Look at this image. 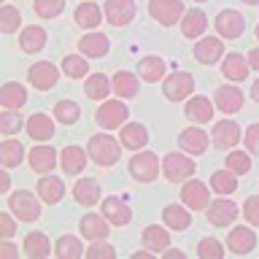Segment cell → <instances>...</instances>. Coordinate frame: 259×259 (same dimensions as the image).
Instances as JSON below:
<instances>
[{
	"label": "cell",
	"instance_id": "obj_3",
	"mask_svg": "<svg viewBox=\"0 0 259 259\" xmlns=\"http://www.w3.org/2000/svg\"><path fill=\"white\" fill-rule=\"evenodd\" d=\"M8 210L19 219V222H35V219L40 216V202L35 194H30L27 189H19L14 192L11 197H8Z\"/></svg>",
	"mask_w": 259,
	"mask_h": 259
},
{
	"label": "cell",
	"instance_id": "obj_41",
	"mask_svg": "<svg viewBox=\"0 0 259 259\" xmlns=\"http://www.w3.org/2000/svg\"><path fill=\"white\" fill-rule=\"evenodd\" d=\"M0 157H3V167L11 170V167H16V165H22V162H24V146L19 141H14V138H8V141H3Z\"/></svg>",
	"mask_w": 259,
	"mask_h": 259
},
{
	"label": "cell",
	"instance_id": "obj_57",
	"mask_svg": "<svg viewBox=\"0 0 259 259\" xmlns=\"http://www.w3.org/2000/svg\"><path fill=\"white\" fill-rule=\"evenodd\" d=\"M151 254H154V251L146 248V251H138V254H133V259H151Z\"/></svg>",
	"mask_w": 259,
	"mask_h": 259
},
{
	"label": "cell",
	"instance_id": "obj_54",
	"mask_svg": "<svg viewBox=\"0 0 259 259\" xmlns=\"http://www.w3.org/2000/svg\"><path fill=\"white\" fill-rule=\"evenodd\" d=\"M246 57H248V65H251V68L259 70V49H251V52H248Z\"/></svg>",
	"mask_w": 259,
	"mask_h": 259
},
{
	"label": "cell",
	"instance_id": "obj_12",
	"mask_svg": "<svg viewBox=\"0 0 259 259\" xmlns=\"http://www.w3.org/2000/svg\"><path fill=\"white\" fill-rule=\"evenodd\" d=\"M30 84L40 89V92H49L52 87H57V81H60V70L54 68L52 62H35L27 73Z\"/></svg>",
	"mask_w": 259,
	"mask_h": 259
},
{
	"label": "cell",
	"instance_id": "obj_37",
	"mask_svg": "<svg viewBox=\"0 0 259 259\" xmlns=\"http://www.w3.org/2000/svg\"><path fill=\"white\" fill-rule=\"evenodd\" d=\"M52 246H49V238L44 232H30L27 238H24V254L32 256V259H46Z\"/></svg>",
	"mask_w": 259,
	"mask_h": 259
},
{
	"label": "cell",
	"instance_id": "obj_51",
	"mask_svg": "<svg viewBox=\"0 0 259 259\" xmlns=\"http://www.w3.org/2000/svg\"><path fill=\"white\" fill-rule=\"evenodd\" d=\"M246 149L251 154H259V121L246 127Z\"/></svg>",
	"mask_w": 259,
	"mask_h": 259
},
{
	"label": "cell",
	"instance_id": "obj_28",
	"mask_svg": "<svg viewBox=\"0 0 259 259\" xmlns=\"http://www.w3.org/2000/svg\"><path fill=\"white\" fill-rule=\"evenodd\" d=\"M208 27V16L200 11V8H189L184 16H181V32L184 38H200Z\"/></svg>",
	"mask_w": 259,
	"mask_h": 259
},
{
	"label": "cell",
	"instance_id": "obj_15",
	"mask_svg": "<svg viewBox=\"0 0 259 259\" xmlns=\"http://www.w3.org/2000/svg\"><path fill=\"white\" fill-rule=\"evenodd\" d=\"M213 103H216V108L224 111V113H238L243 108V92L232 84H222L213 95Z\"/></svg>",
	"mask_w": 259,
	"mask_h": 259
},
{
	"label": "cell",
	"instance_id": "obj_8",
	"mask_svg": "<svg viewBox=\"0 0 259 259\" xmlns=\"http://www.w3.org/2000/svg\"><path fill=\"white\" fill-rule=\"evenodd\" d=\"M213 24H216V32L222 38H240L243 30H246V19H243V14L235 11V8H224V11H219Z\"/></svg>",
	"mask_w": 259,
	"mask_h": 259
},
{
	"label": "cell",
	"instance_id": "obj_42",
	"mask_svg": "<svg viewBox=\"0 0 259 259\" xmlns=\"http://www.w3.org/2000/svg\"><path fill=\"white\" fill-rule=\"evenodd\" d=\"M62 70H65V76H68V78H84L89 73V62H87V57L68 54L62 60Z\"/></svg>",
	"mask_w": 259,
	"mask_h": 259
},
{
	"label": "cell",
	"instance_id": "obj_58",
	"mask_svg": "<svg viewBox=\"0 0 259 259\" xmlns=\"http://www.w3.org/2000/svg\"><path fill=\"white\" fill-rule=\"evenodd\" d=\"M251 97H254V100L259 103V78L254 81V87H251Z\"/></svg>",
	"mask_w": 259,
	"mask_h": 259
},
{
	"label": "cell",
	"instance_id": "obj_5",
	"mask_svg": "<svg viewBox=\"0 0 259 259\" xmlns=\"http://www.w3.org/2000/svg\"><path fill=\"white\" fill-rule=\"evenodd\" d=\"M95 121L103 130H116L127 121V105L121 100H103V105L95 113Z\"/></svg>",
	"mask_w": 259,
	"mask_h": 259
},
{
	"label": "cell",
	"instance_id": "obj_48",
	"mask_svg": "<svg viewBox=\"0 0 259 259\" xmlns=\"http://www.w3.org/2000/svg\"><path fill=\"white\" fill-rule=\"evenodd\" d=\"M197 254H200V259H222L224 256V246L216 238H202L197 243Z\"/></svg>",
	"mask_w": 259,
	"mask_h": 259
},
{
	"label": "cell",
	"instance_id": "obj_4",
	"mask_svg": "<svg viewBox=\"0 0 259 259\" xmlns=\"http://www.w3.org/2000/svg\"><path fill=\"white\" fill-rule=\"evenodd\" d=\"M162 173H165V178L170 184H184V181H189L192 173H194V162H192V157H186V154L173 151L162 159Z\"/></svg>",
	"mask_w": 259,
	"mask_h": 259
},
{
	"label": "cell",
	"instance_id": "obj_38",
	"mask_svg": "<svg viewBox=\"0 0 259 259\" xmlns=\"http://www.w3.org/2000/svg\"><path fill=\"white\" fill-rule=\"evenodd\" d=\"M54 254H57V259H78L84 254V246H81V240L73 238V235H62V238H57V243H54Z\"/></svg>",
	"mask_w": 259,
	"mask_h": 259
},
{
	"label": "cell",
	"instance_id": "obj_60",
	"mask_svg": "<svg viewBox=\"0 0 259 259\" xmlns=\"http://www.w3.org/2000/svg\"><path fill=\"white\" fill-rule=\"evenodd\" d=\"M256 40H259V24H256Z\"/></svg>",
	"mask_w": 259,
	"mask_h": 259
},
{
	"label": "cell",
	"instance_id": "obj_46",
	"mask_svg": "<svg viewBox=\"0 0 259 259\" xmlns=\"http://www.w3.org/2000/svg\"><path fill=\"white\" fill-rule=\"evenodd\" d=\"M22 24V14L19 8L14 6H3V11H0V30L3 32H16Z\"/></svg>",
	"mask_w": 259,
	"mask_h": 259
},
{
	"label": "cell",
	"instance_id": "obj_22",
	"mask_svg": "<svg viewBox=\"0 0 259 259\" xmlns=\"http://www.w3.org/2000/svg\"><path fill=\"white\" fill-rule=\"evenodd\" d=\"M213 105L216 103H210L208 97L197 95V97H189L184 113H186V119H189V121H194V124H205V121L213 119Z\"/></svg>",
	"mask_w": 259,
	"mask_h": 259
},
{
	"label": "cell",
	"instance_id": "obj_6",
	"mask_svg": "<svg viewBox=\"0 0 259 259\" xmlns=\"http://www.w3.org/2000/svg\"><path fill=\"white\" fill-rule=\"evenodd\" d=\"M162 92H165V97H167V100H173V103L186 100V97L194 92V78H192V73L176 70L173 76L165 78V84H162Z\"/></svg>",
	"mask_w": 259,
	"mask_h": 259
},
{
	"label": "cell",
	"instance_id": "obj_10",
	"mask_svg": "<svg viewBox=\"0 0 259 259\" xmlns=\"http://www.w3.org/2000/svg\"><path fill=\"white\" fill-rule=\"evenodd\" d=\"M138 8H135V0H105V19L116 27H124L135 19Z\"/></svg>",
	"mask_w": 259,
	"mask_h": 259
},
{
	"label": "cell",
	"instance_id": "obj_1",
	"mask_svg": "<svg viewBox=\"0 0 259 259\" xmlns=\"http://www.w3.org/2000/svg\"><path fill=\"white\" fill-rule=\"evenodd\" d=\"M87 151H89V159H92L95 165H100V167H111V165H116L119 157H121V141H113L111 135L97 133V135L89 138Z\"/></svg>",
	"mask_w": 259,
	"mask_h": 259
},
{
	"label": "cell",
	"instance_id": "obj_55",
	"mask_svg": "<svg viewBox=\"0 0 259 259\" xmlns=\"http://www.w3.org/2000/svg\"><path fill=\"white\" fill-rule=\"evenodd\" d=\"M8 189H11V176H8V173H0V192H8Z\"/></svg>",
	"mask_w": 259,
	"mask_h": 259
},
{
	"label": "cell",
	"instance_id": "obj_9",
	"mask_svg": "<svg viewBox=\"0 0 259 259\" xmlns=\"http://www.w3.org/2000/svg\"><path fill=\"white\" fill-rule=\"evenodd\" d=\"M181 202L189 210H202V208H208L210 205V192H208V186L202 184V181H184L181 186Z\"/></svg>",
	"mask_w": 259,
	"mask_h": 259
},
{
	"label": "cell",
	"instance_id": "obj_52",
	"mask_svg": "<svg viewBox=\"0 0 259 259\" xmlns=\"http://www.w3.org/2000/svg\"><path fill=\"white\" fill-rule=\"evenodd\" d=\"M14 216V213H11ZM8 216V213H0V232H3V238L11 240L14 238V232H16V224H14V219Z\"/></svg>",
	"mask_w": 259,
	"mask_h": 259
},
{
	"label": "cell",
	"instance_id": "obj_59",
	"mask_svg": "<svg viewBox=\"0 0 259 259\" xmlns=\"http://www.w3.org/2000/svg\"><path fill=\"white\" fill-rule=\"evenodd\" d=\"M243 3H248V6H259V0H243Z\"/></svg>",
	"mask_w": 259,
	"mask_h": 259
},
{
	"label": "cell",
	"instance_id": "obj_34",
	"mask_svg": "<svg viewBox=\"0 0 259 259\" xmlns=\"http://www.w3.org/2000/svg\"><path fill=\"white\" fill-rule=\"evenodd\" d=\"M73 19H76L78 27H84V30H95L97 24L103 22V11H100V6H95L92 0H89V3H81V6L76 8Z\"/></svg>",
	"mask_w": 259,
	"mask_h": 259
},
{
	"label": "cell",
	"instance_id": "obj_18",
	"mask_svg": "<svg viewBox=\"0 0 259 259\" xmlns=\"http://www.w3.org/2000/svg\"><path fill=\"white\" fill-rule=\"evenodd\" d=\"M27 162H30V167L35 170V173L46 176L57 167V151L52 149V146H35V149H30Z\"/></svg>",
	"mask_w": 259,
	"mask_h": 259
},
{
	"label": "cell",
	"instance_id": "obj_61",
	"mask_svg": "<svg viewBox=\"0 0 259 259\" xmlns=\"http://www.w3.org/2000/svg\"><path fill=\"white\" fill-rule=\"evenodd\" d=\"M197 3H202V0H197Z\"/></svg>",
	"mask_w": 259,
	"mask_h": 259
},
{
	"label": "cell",
	"instance_id": "obj_35",
	"mask_svg": "<svg viewBox=\"0 0 259 259\" xmlns=\"http://www.w3.org/2000/svg\"><path fill=\"white\" fill-rule=\"evenodd\" d=\"M0 103H3V108L19 111L27 103V89L22 84H16V81H8V84H3V92H0Z\"/></svg>",
	"mask_w": 259,
	"mask_h": 259
},
{
	"label": "cell",
	"instance_id": "obj_17",
	"mask_svg": "<svg viewBox=\"0 0 259 259\" xmlns=\"http://www.w3.org/2000/svg\"><path fill=\"white\" fill-rule=\"evenodd\" d=\"M119 141L124 149L130 151H141L146 143H149V130H146L141 121H127L124 127H121V135H119Z\"/></svg>",
	"mask_w": 259,
	"mask_h": 259
},
{
	"label": "cell",
	"instance_id": "obj_33",
	"mask_svg": "<svg viewBox=\"0 0 259 259\" xmlns=\"http://www.w3.org/2000/svg\"><path fill=\"white\" fill-rule=\"evenodd\" d=\"M111 89H113V81L105 76V73H92L84 84V95L89 100H105V97L111 95Z\"/></svg>",
	"mask_w": 259,
	"mask_h": 259
},
{
	"label": "cell",
	"instance_id": "obj_16",
	"mask_svg": "<svg viewBox=\"0 0 259 259\" xmlns=\"http://www.w3.org/2000/svg\"><path fill=\"white\" fill-rule=\"evenodd\" d=\"M108 219H105L103 213H87L84 219L78 222V230H81V238L87 240H105L108 238Z\"/></svg>",
	"mask_w": 259,
	"mask_h": 259
},
{
	"label": "cell",
	"instance_id": "obj_23",
	"mask_svg": "<svg viewBox=\"0 0 259 259\" xmlns=\"http://www.w3.org/2000/svg\"><path fill=\"white\" fill-rule=\"evenodd\" d=\"M73 200L84 208H92L95 202H100V184L95 178H78L73 186Z\"/></svg>",
	"mask_w": 259,
	"mask_h": 259
},
{
	"label": "cell",
	"instance_id": "obj_2",
	"mask_svg": "<svg viewBox=\"0 0 259 259\" xmlns=\"http://www.w3.org/2000/svg\"><path fill=\"white\" fill-rule=\"evenodd\" d=\"M127 173L133 176L138 184L157 181V176H159V159H157V154H154V151H138L135 157L130 159Z\"/></svg>",
	"mask_w": 259,
	"mask_h": 259
},
{
	"label": "cell",
	"instance_id": "obj_47",
	"mask_svg": "<svg viewBox=\"0 0 259 259\" xmlns=\"http://www.w3.org/2000/svg\"><path fill=\"white\" fill-rule=\"evenodd\" d=\"M227 167H230L232 173H238V176H246L251 170L248 151H230V154H227Z\"/></svg>",
	"mask_w": 259,
	"mask_h": 259
},
{
	"label": "cell",
	"instance_id": "obj_19",
	"mask_svg": "<svg viewBox=\"0 0 259 259\" xmlns=\"http://www.w3.org/2000/svg\"><path fill=\"white\" fill-rule=\"evenodd\" d=\"M60 167L68 176L84 173V167H87V151L81 149V146H65V149L60 151Z\"/></svg>",
	"mask_w": 259,
	"mask_h": 259
},
{
	"label": "cell",
	"instance_id": "obj_39",
	"mask_svg": "<svg viewBox=\"0 0 259 259\" xmlns=\"http://www.w3.org/2000/svg\"><path fill=\"white\" fill-rule=\"evenodd\" d=\"M113 92H116L119 97H135L138 95V76H133L130 70H119V73H113Z\"/></svg>",
	"mask_w": 259,
	"mask_h": 259
},
{
	"label": "cell",
	"instance_id": "obj_36",
	"mask_svg": "<svg viewBox=\"0 0 259 259\" xmlns=\"http://www.w3.org/2000/svg\"><path fill=\"white\" fill-rule=\"evenodd\" d=\"M167 65L165 60H159V57H143L141 65H138V73H141L143 81H149V84H154V81H159L162 76H165Z\"/></svg>",
	"mask_w": 259,
	"mask_h": 259
},
{
	"label": "cell",
	"instance_id": "obj_32",
	"mask_svg": "<svg viewBox=\"0 0 259 259\" xmlns=\"http://www.w3.org/2000/svg\"><path fill=\"white\" fill-rule=\"evenodd\" d=\"M141 240H143V246L149 248V251H154V254H159V251L165 254L167 246H170V235H167V230H165V227H157V224L146 227L143 235H141Z\"/></svg>",
	"mask_w": 259,
	"mask_h": 259
},
{
	"label": "cell",
	"instance_id": "obj_45",
	"mask_svg": "<svg viewBox=\"0 0 259 259\" xmlns=\"http://www.w3.org/2000/svg\"><path fill=\"white\" fill-rule=\"evenodd\" d=\"M22 127H24V119L19 116V111L3 108V119H0V130H3V135H16Z\"/></svg>",
	"mask_w": 259,
	"mask_h": 259
},
{
	"label": "cell",
	"instance_id": "obj_11",
	"mask_svg": "<svg viewBox=\"0 0 259 259\" xmlns=\"http://www.w3.org/2000/svg\"><path fill=\"white\" fill-rule=\"evenodd\" d=\"M205 210H208V224L210 227H230L235 219H238V205L227 197L210 202Z\"/></svg>",
	"mask_w": 259,
	"mask_h": 259
},
{
	"label": "cell",
	"instance_id": "obj_20",
	"mask_svg": "<svg viewBox=\"0 0 259 259\" xmlns=\"http://www.w3.org/2000/svg\"><path fill=\"white\" fill-rule=\"evenodd\" d=\"M256 246V235L248 230V227H235V230L227 235V248L232 251V254H251Z\"/></svg>",
	"mask_w": 259,
	"mask_h": 259
},
{
	"label": "cell",
	"instance_id": "obj_14",
	"mask_svg": "<svg viewBox=\"0 0 259 259\" xmlns=\"http://www.w3.org/2000/svg\"><path fill=\"white\" fill-rule=\"evenodd\" d=\"M103 216L111 222V227H124L133 219V210H130L124 197H105L103 200Z\"/></svg>",
	"mask_w": 259,
	"mask_h": 259
},
{
	"label": "cell",
	"instance_id": "obj_40",
	"mask_svg": "<svg viewBox=\"0 0 259 259\" xmlns=\"http://www.w3.org/2000/svg\"><path fill=\"white\" fill-rule=\"evenodd\" d=\"M210 189L216 194H232L238 189V173H232L230 167L227 170H216L213 176H210Z\"/></svg>",
	"mask_w": 259,
	"mask_h": 259
},
{
	"label": "cell",
	"instance_id": "obj_31",
	"mask_svg": "<svg viewBox=\"0 0 259 259\" xmlns=\"http://www.w3.org/2000/svg\"><path fill=\"white\" fill-rule=\"evenodd\" d=\"M162 222H165V227H170V230H176V232H181V230H189V224H192V216H189V210H186L184 205H165L162 208Z\"/></svg>",
	"mask_w": 259,
	"mask_h": 259
},
{
	"label": "cell",
	"instance_id": "obj_56",
	"mask_svg": "<svg viewBox=\"0 0 259 259\" xmlns=\"http://www.w3.org/2000/svg\"><path fill=\"white\" fill-rule=\"evenodd\" d=\"M165 259H184V254H181V251H173V248H167V251H165Z\"/></svg>",
	"mask_w": 259,
	"mask_h": 259
},
{
	"label": "cell",
	"instance_id": "obj_29",
	"mask_svg": "<svg viewBox=\"0 0 259 259\" xmlns=\"http://www.w3.org/2000/svg\"><path fill=\"white\" fill-rule=\"evenodd\" d=\"M46 46V30L38 27V24H30L19 32V49L24 54H35Z\"/></svg>",
	"mask_w": 259,
	"mask_h": 259
},
{
	"label": "cell",
	"instance_id": "obj_50",
	"mask_svg": "<svg viewBox=\"0 0 259 259\" xmlns=\"http://www.w3.org/2000/svg\"><path fill=\"white\" fill-rule=\"evenodd\" d=\"M243 216L251 227H259V197H248L243 202Z\"/></svg>",
	"mask_w": 259,
	"mask_h": 259
},
{
	"label": "cell",
	"instance_id": "obj_7",
	"mask_svg": "<svg viewBox=\"0 0 259 259\" xmlns=\"http://www.w3.org/2000/svg\"><path fill=\"white\" fill-rule=\"evenodd\" d=\"M149 14H151V19H157L159 24L170 27V24L181 22V16L186 11H184L181 0H149Z\"/></svg>",
	"mask_w": 259,
	"mask_h": 259
},
{
	"label": "cell",
	"instance_id": "obj_25",
	"mask_svg": "<svg viewBox=\"0 0 259 259\" xmlns=\"http://www.w3.org/2000/svg\"><path fill=\"white\" fill-rule=\"evenodd\" d=\"M248 70H251L248 57H243V54H238V52L227 54L224 62H222V73H224V78H230V81H246Z\"/></svg>",
	"mask_w": 259,
	"mask_h": 259
},
{
	"label": "cell",
	"instance_id": "obj_13",
	"mask_svg": "<svg viewBox=\"0 0 259 259\" xmlns=\"http://www.w3.org/2000/svg\"><path fill=\"white\" fill-rule=\"evenodd\" d=\"M208 143L210 138L205 130H197V127H186L181 135H178V146H181V151L192 154V157H200L202 151H208Z\"/></svg>",
	"mask_w": 259,
	"mask_h": 259
},
{
	"label": "cell",
	"instance_id": "obj_49",
	"mask_svg": "<svg viewBox=\"0 0 259 259\" xmlns=\"http://www.w3.org/2000/svg\"><path fill=\"white\" fill-rule=\"evenodd\" d=\"M87 256L89 259H113L116 256V248L105 240H92V246L87 248Z\"/></svg>",
	"mask_w": 259,
	"mask_h": 259
},
{
	"label": "cell",
	"instance_id": "obj_53",
	"mask_svg": "<svg viewBox=\"0 0 259 259\" xmlns=\"http://www.w3.org/2000/svg\"><path fill=\"white\" fill-rule=\"evenodd\" d=\"M0 256H3V259H16V256H19V248H16L14 243H8V238H6L3 246H0Z\"/></svg>",
	"mask_w": 259,
	"mask_h": 259
},
{
	"label": "cell",
	"instance_id": "obj_24",
	"mask_svg": "<svg viewBox=\"0 0 259 259\" xmlns=\"http://www.w3.org/2000/svg\"><path fill=\"white\" fill-rule=\"evenodd\" d=\"M192 54H194V60L202 62V65H213V62H219V57L224 54V44L219 38H202V40H197V46L192 49Z\"/></svg>",
	"mask_w": 259,
	"mask_h": 259
},
{
	"label": "cell",
	"instance_id": "obj_43",
	"mask_svg": "<svg viewBox=\"0 0 259 259\" xmlns=\"http://www.w3.org/2000/svg\"><path fill=\"white\" fill-rule=\"evenodd\" d=\"M78 116H81L78 103H73V100H60V103L54 105V119L62 121V124H76Z\"/></svg>",
	"mask_w": 259,
	"mask_h": 259
},
{
	"label": "cell",
	"instance_id": "obj_44",
	"mask_svg": "<svg viewBox=\"0 0 259 259\" xmlns=\"http://www.w3.org/2000/svg\"><path fill=\"white\" fill-rule=\"evenodd\" d=\"M32 8H35L40 19H54V16H60L65 11V0H35Z\"/></svg>",
	"mask_w": 259,
	"mask_h": 259
},
{
	"label": "cell",
	"instance_id": "obj_26",
	"mask_svg": "<svg viewBox=\"0 0 259 259\" xmlns=\"http://www.w3.org/2000/svg\"><path fill=\"white\" fill-rule=\"evenodd\" d=\"M78 49L81 54L89 57V60H95V57H105L111 49V40L103 35V32H87L84 38L78 40Z\"/></svg>",
	"mask_w": 259,
	"mask_h": 259
},
{
	"label": "cell",
	"instance_id": "obj_27",
	"mask_svg": "<svg viewBox=\"0 0 259 259\" xmlns=\"http://www.w3.org/2000/svg\"><path fill=\"white\" fill-rule=\"evenodd\" d=\"M54 119L46 113H32L27 119V135L32 141H49V138H54Z\"/></svg>",
	"mask_w": 259,
	"mask_h": 259
},
{
	"label": "cell",
	"instance_id": "obj_30",
	"mask_svg": "<svg viewBox=\"0 0 259 259\" xmlns=\"http://www.w3.org/2000/svg\"><path fill=\"white\" fill-rule=\"evenodd\" d=\"M238 141H240V127L232 119H224L213 127V143L219 149H232Z\"/></svg>",
	"mask_w": 259,
	"mask_h": 259
},
{
	"label": "cell",
	"instance_id": "obj_21",
	"mask_svg": "<svg viewBox=\"0 0 259 259\" xmlns=\"http://www.w3.org/2000/svg\"><path fill=\"white\" fill-rule=\"evenodd\" d=\"M35 192H38V197L44 200L46 205H57V202L62 200V194H65V184H62V178L46 173V176H40Z\"/></svg>",
	"mask_w": 259,
	"mask_h": 259
}]
</instances>
